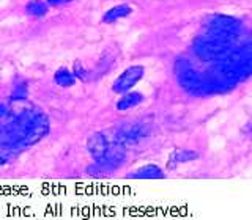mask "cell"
<instances>
[{
    "mask_svg": "<svg viewBox=\"0 0 252 220\" xmlns=\"http://www.w3.org/2000/svg\"><path fill=\"white\" fill-rule=\"evenodd\" d=\"M144 74H145V68L140 66V65H132L129 68H126L123 73L114 81L112 91L117 94H123L126 91L132 90L134 86L142 81Z\"/></svg>",
    "mask_w": 252,
    "mask_h": 220,
    "instance_id": "obj_1",
    "label": "cell"
},
{
    "mask_svg": "<svg viewBox=\"0 0 252 220\" xmlns=\"http://www.w3.org/2000/svg\"><path fill=\"white\" fill-rule=\"evenodd\" d=\"M54 82L57 83L59 86H62V88H69V86L76 85L77 77L74 76L73 69L59 68V69L54 73Z\"/></svg>",
    "mask_w": 252,
    "mask_h": 220,
    "instance_id": "obj_7",
    "label": "cell"
},
{
    "mask_svg": "<svg viewBox=\"0 0 252 220\" xmlns=\"http://www.w3.org/2000/svg\"><path fill=\"white\" fill-rule=\"evenodd\" d=\"M128 179H164L165 173L162 171L161 167H158L155 164H147L144 167L137 168L136 171L128 173L126 175Z\"/></svg>",
    "mask_w": 252,
    "mask_h": 220,
    "instance_id": "obj_3",
    "label": "cell"
},
{
    "mask_svg": "<svg viewBox=\"0 0 252 220\" xmlns=\"http://www.w3.org/2000/svg\"><path fill=\"white\" fill-rule=\"evenodd\" d=\"M132 13V8L131 5L128 3H120V5H115L112 8H109V10L102 14L101 21L104 24H114L117 21H120L123 18H128V16Z\"/></svg>",
    "mask_w": 252,
    "mask_h": 220,
    "instance_id": "obj_5",
    "label": "cell"
},
{
    "mask_svg": "<svg viewBox=\"0 0 252 220\" xmlns=\"http://www.w3.org/2000/svg\"><path fill=\"white\" fill-rule=\"evenodd\" d=\"M29 96V85L22 77H18L13 83V90L10 93V102H21L26 101Z\"/></svg>",
    "mask_w": 252,
    "mask_h": 220,
    "instance_id": "obj_8",
    "label": "cell"
},
{
    "mask_svg": "<svg viewBox=\"0 0 252 220\" xmlns=\"http://www.w3.org/2000/svg\"><path fill=\"white\" fill-rule=\"evenodd\" d=\"M195 159H199V154L192 149H175L170 156H169V161H167V168L173 170L180 167L181 164H186V162H192Z\"/></svg>",
    "mask_w": 252,
    "mask_h": 220,
    "instance_id": "obj_4",
    "label": "cell"
},
{
    "mask_svg": "<svg viewBox=\"0 0 252 220\" xmlns=\"http://www.w3.org/2000/svg\"><path fill=\"white\" fill-rule=\"evenodd\" d=\"M144 101V94L139 93V91H126L123 93L120 99L117 101V110H120V112H125V110H129L132 107H137L140 102Z\"/></svg>",
    "mask_w": 252,
    "mask_h": 220,
    "instance_id": "obj_6",
    "label": "cell"
},
{
    "mask_svg": "<svg viewBox=\"0 0 252 220\" xmlns=\"http://www.w3.org/2000/svg\"><path fill=\"white\" fill-rule=\"evenodd\" d=\"M49 11V5L46 0H30L26 5V13L32 18H43Z\"/></svg>",
    "mask_w": 252,
    "mask_h": 220,
    "instance_id": "obj_9",
    "label": "cell"
},
{
    "mask_svg": "<svg viewBox=\"0 0 252 220\" xmlns=\"http://www.w3.org/2000/svg\"><path fill=\"white\" fill-rule=\"evenodd\" d=\"M46 2H47V5H49V6H62V5L74 2V0H46Z\"/></svg>",
    "mask_w": 252,
    "mask_h": 220,
    "instance_id": "obj_10",
    "label": "cell"
},
{
    "mask_svg": "<svg viewBox=\"0 0 252 220\" xmlns=\"http://www.w3.org/2000/svg\"><path fill=\"white\" fill-rule=\"evenodd\" d=\"M109 146H110V141L102 132H94L89 137V140H87V149H89V153L92 154L94 161H101L102 157H104V154L107 153Z\"/></svg>",
    "mask_w": 252,
    "mask_h": 220,
    "instance_id": "obj_2",
    "label": "cell"
}]
</instances>
